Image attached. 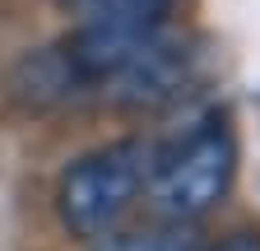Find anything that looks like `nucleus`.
<instances>
[{"label": "nucleus", "instance_id": "obj_2", "mask_svg": "<svg viewBox=\"0 0 260 251\" xmlns=\"http://www.w3.org/2000/svg\"><path fill=\"white\" fill-rule=\"evenodd\" d=\"M233 177H237V140L223 121H205L186 131L172 149H153L144 200L168 224H190L228 196Z\"/></svg>", "mask_w": 260, "mask_h": 251}, {"label": "nucleus", "instance_id": "obj_1", "mask_svg": "<svg viewBox=\"0 0 260 251\" xmlns=\"http://www.w3.org/2000/svg\"><path fill=\"white\" fill-rule=\"evenodd\" d=\"M149 168H153V144H144V140L107 144V149H93L84 159H75L56 191L60 224L75 237L103 242L140 205L144 186H149Z\"/></svg>", "mask_w": 260, "mask_h": 251}, {"label": "nucleus", "instance_id": "obj_3", "mask_svg": "<svg viewBox=\"0 0 260 251\" xmlns=\"http://www.w3.org/2000/svg\"><path fill=\"white\" fill-rule=\"evenodd\" d=\"M98 251H200V242L181 224H172V228H149V233H130V237H112L107 233V242Z\"/></svg>", "mask_w": 260, "mask_h": 251}, {"label": "nucleus", "instance_id": "obj_4", "mask_svg": "<svg viewBox=\"0 0 260 251\" xmlns=\"http://www.w3.org/2000/svg\"><path fill=\"white\" fill-rule=\"evenodd\" d=\"M218 251H260V237H251V233H242V237H233V242H223Z\"/></svg>", "mask_w": 260, "mask_h": 251}, {"label": "nucleus", "instance_id": "obj_5", "mask_svg": "<svg viewBox=\"0 0 260 251\" xmlns=\"http://www.w3.org/2000/svg\"><path fill=\"white\" fill-rule=\"evenodd\" d=\"M65 5H84V0H65Z\"/></svg>", "mask_w": 260, "mask_h": 251}]
</instances>
